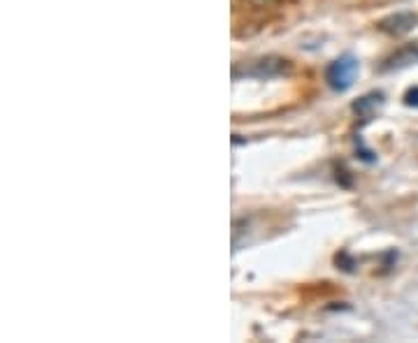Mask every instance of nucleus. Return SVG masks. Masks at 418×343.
<instances>
[{"mask_svg":"<svg viewBox=\"0 0 418 343\" xmlns=\"http://www.w3.org/2000/svg\"><path fill=\"white\" fill-rule=\"evenodd\" d=\"M335 262H337V267H340L342 272H353V267H356V260H353L349 253H337Z\"/></svg>","mask_w":418,"mask_h":343,"instance_id":"obj_6","label":"nucleus"},{"mask_svg":"<svg viewBox=\"0 0 418 343\" xmlns=\"http://www.w3.org/2000/svg\"><path fill=\"white\" fill-rule=\"evenodd\" d=\"M418 63V42H407L393 51L391 56L384 58V63L379 65V72H398L405 68H412Z\"/></svg>","mask_w":418,"mask_h":343,"instance_id":"obj_3","label":"nucleus"},{"mask_svg":"<svg viewBox=\"0 0 418 343\" xmlns=\"http://www.w3.org/2000/svg\"><path fill=\"white\" fill-rule=\"evenodd\" d=\"M256 3H261V5H270V3H286V0H256Z\"/></svg>","mask_w":418,"mask_h":343,"instance_id":"obj_8","label":"nucleus"},{"mask_svg":"<svg viewBox=\"0 0 418 343\" xmlns=\"http://www.w3.org/2000/svg\"><path fill=\"white\" fill-rule=\"evenodd\" d=\"M418 24V17L414 12H398V14H391V17H386V19H381L377 28L381 33H386V35H405L409 33L412 28Z\"/></svg>","mask_w":418,"mask_h":343,"instance_id":"obj_4","label":"nucleus"},{"mask_svg":"<svg viewBox=\"0 0 418 343\" xmlns=\"http://www.w3.org/2000/svg\"><path fill=\"white\" fill-rule=\"evenodd\" d=\"M384 102H386L384 93H381V91H370V93H365V96H360L356 102H353L351 109H353V114H356L358 119L370 121L372 116L377 114L381 107H384Z\"/></svg>","mask_w":418,"mask_h":343,"instance_id":"obj_5","label":"nucleus"},{"mask_svg":"<svg viewBox=\"0 0 418 343\" xmlns=\"http://www.w3.org/2000/svg\"><path fill=\"white\" fill-rule=\"evenodd\" d=\"M293 70V63L288 58L281 56H263L256 58V61L235 65L233 68V77L235 79H275V77H284Z\"/></svg>","mask_w":418,"mask_h":343,"instance_id":"obj_1","label":"nucleus"},{"mask_svg":"<svg viewBox=\"0 0 418 343\" xmlns=\"http://www.w3.org/2000/svg\"><path fill=\"white\" fill-rule=\"evenodd\" d=\"M358 72H360L358 58L351 54H344L340 58H335V61L326 68V82L335 93H344L356 84Z\"/></svg>","mask_w":418,"mask_h":343,"instance_id":"obj_2","label":"nucleus"},{"mask_svg":"<svg viewBox=\"0 0 418 343\" xmlns=\"http://www.w3.org/2000/svg\"><path fill=\"white\" fill-rule=\"evenodd\" d=\"M405 105L407 107H416L418 109V86H412V89H409L407 93H405Z\"/></svg>","mask_w":418,"mask_h":343,"instance_id":"obj_7","label":"nucleus"}]
</instances>
